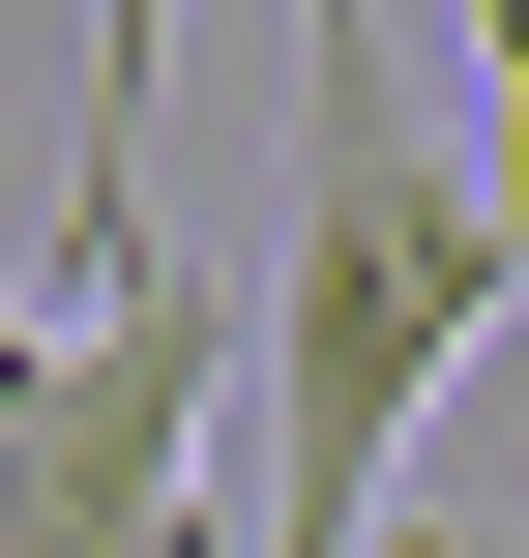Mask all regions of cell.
<instances>
[{
    "label": "cell",
    "mask_w": 529,
    "mask_h": 558,
    "mask_svg": "<svg viewBox=\"0 0 529 558\" xmlns=\"http://www.w3.org/2000/svg\"><path fill=\"white\" fill-rule=\"evenodd\" d=\"M471 177H501V235H529V147H471Z\"/></svg>",
    "instance_id": "cell-5"
},
{
    "label": "cell",
    "mask_w": 529,
    "mask_h": 558,
    "mask_svg": "<svg viewBox=\"0 0 529 558\" xmlns=\"http://www.w3.org/2000/svg\"><path fill=\"white\" fill-rule=\"evenodd\" d=\"M0 324H29V294H0Z\"/></svg>",
    "instance_id": "cell-7"
},
{
    "label": "cell",
    "mask_w": 529,
    "mask_h": 558,
    "mask_svg": "<svg viewBox=\"0 0 529 558\" xmlns=\"http://www.w3.org/2000/svg\"><path fill=\"white\" fill-rule=\"evenodd\" d=\"M471 88H501V147H529V0H471Z\"/></svg>",
    "instance_id": "cell-4"
},
{
    "label": "cell",
    "mask_w": 529,
    "mask_h": 558,
    "mask_svg": "<svg viewBox=\"0 0 529 558\" xmlns=\"http://www.w3.org/2000/svg\"><path fill=\"white\" fill-rule=\"evenodd\" d=\"M442 558H529V530H442Z\"/></svg>",
    "instance_id": "cell-6"
},
{
    "label": "cell",
    "mask_w": 529,
    "mask_h": 558,
    "mask_svg": "<svg viewBox=\"0 0 529 558\" xmlns=\"http://www.w3.org/2000/svg\"><path fill=\"white\" fill-rule=\"evenodd\" d=\"M147 59H177V0H88V177H59V294H88V265H147V206H118V88H147Z\"/></svg>",
    "instance_id": "cell-3"
},
{
    "label": "cell",
    "mask_w": 529,
    "mask_h": 558,
    "mask_svg": "<svg viewBox=\"0 0 529 558\" xmlns=\"http://www.w3.org/2000/svg\"><path fill=\"white\" fill-rule=\"evenodd\" d=\"M206 441H236L206 265H88V324H0V558H206Z\"/></svg>",
    "instance_id": "cell-2"
},
{
    "label": "cell",
    "mask_w": 529,
    "mask_h": 558,
    "mask_svg": "<svg viewBox=\"0 0 529 558\" xmlns=\"http://www.w3.org/2000/svg\"><path fill=\"white\" fill-rule=\"evenodd\" d=\"M501 294H529V235L383 88V0H294V177H265V265H236L206 558H383V471L442 441V383L501 353Z\"/></svg>",
    "instance_id": "cell-1"
}]
</instances>
